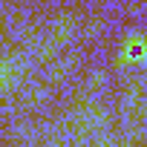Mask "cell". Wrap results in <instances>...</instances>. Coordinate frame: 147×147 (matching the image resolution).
Wrapping results in <instances>:
<instances>
[{
    "label": "cell",
    "mask_w": 147,
    "mask_h": 147,
    "mask_svg": "<svg viewBox=\"0 0 147 147\" xmlns=\"http://www.w3.org/2000/svg\"><path fill=\"white\" fill-rule=\"evenodd\" d=\"M133 61H147V38L144 35H130L121 49V63H133Z\"/></svg>",
    "instance_id": "1"
}]
</instances>
